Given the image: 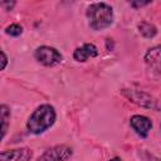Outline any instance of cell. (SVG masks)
I'll use <instances>...</instances> for the list:
<instances>
[{"label":"cell","mask_w":161,"mask_h":161,"mask_svg":"<svg viewBox=\"0 0 161 161\" xmlns=\"http://www.w3.org/2000/svg\"><path fill=\"white\" fill-rule=\"evenodd\" d=\"M57 118V113L53 106L50 104H40L28 118L26 130L33 135H40L49 130Z\"/></svg>","instance_id":"obj_1"},{"label":"cell","mask_w":161,"mask_h":161,"mask_svg":"<svg viewBox=\"0 0 161 161\" xmlns=\"http://www.w3.org/2000/svg\"><path fill=\"white\" fill-rule=\"evenodd\" d=\"M88 24L91 29L98 31L103 30L113 23V9L111 5L106 3H93L87 8L86 11Z\"/></svg>","instance_id":"obj_2"},{"label":"cell","mask_w":161,"mask_h":161,"mask_svg":"<svg viewBox=\"0 0 161 161\" xmlns=\"http://www.w3.org/2000/svg\"><path fill=\"white\" fill-rule=\"evenodd\" d=\"M34 57L39 63H42L45 67H54L59 64L63 59L62 54L55 48L49 47V45L38 47L34 52Z\"/></svg>","instance_id":"obj_3"},{"label":"cell","mask_w":161,"mask_h":161,"mask_svg":"<svg viewBox=\"0 0 161 161\" xmlns=\"http://www.w3.org/2000/svg\"><path fill=\"white\" fill-rule=\"evenodd\" d=\"M73 155V150L68 145H57L45 150L36 161H67Z\"/></svg>","instance_id":"obj_4"},{"label":"cell","mask_w":161,"mask_h":161,"mask_svg":"<svg viewBox=\"0 0 161 161\" xmlns=\"http://www.w3.org/2000/svg\"><path fill=\"white\" fill-rule=\"evenodd\" d=\"M122 93L131 102L136 103L137 106H141V107H145V108H148V109H157L158 108L157 107V101L152 96H150V94H147V93H145L142 91H132V89L128 91V89H123Z\"/></svg>","instance_id":"obj_5"},{"label":"cell","mask_w":161,"mask_h":161,"mask_svg":"<svg viewBox=\"0 0 161 161\" xmlns=\"http://www.w3.org/2000/svg\"><path fill=\"white\" fill-rule=\"evenodd\" d=\"M31 158L33 151L28 147L5 150L0 153V161H30Z\"/></svg>","instance_id":"obj_6"},{"label":"cell","mask_w":161,"mask_h":161,"mask_svg":"<svg viewBox=\"0 0 161 161\" xmlns=\"http://www.w3.org/2000/svg\"><path fill=\"white\" fill-rule=\"evenodd\" d=\"M143 60L148 67V69H151L157 74H161V45H155L147 49Z\"/></svg>","instance_id":"obj_7"},{"label":"cell","mask_w":161,"mask_h":161,"mask_svg":"<svg viewBox=\"0 0 161 161\" xmlns=\"http://www.w3.org/2000/svg\"><path fill=\"white\" fill-rule=\"evenodd\" d=\"M130 125L132 130L141 137H147L148 132L152 128V122L148 117L142 116V114H135L130 119Z\"/></svg>","instance_id":"obj_8"},{"label":"cell","mask_w":161,"mask_h":161,"mask_svg":"<svg viewBox=\"0 0 161 161\" xmlns=\"http://www.w3.org/2000/svg\"><path fill=\"white\" fill-rule=\"evenodd\" d=\"M97 55H98V49L92 43H87L80 48H77L73 53V58L77 62H87L88 58H94Z\"/></svg>","instance_id":"obj_9"},{"label":"cell","mask_w":161,"mask_h":161,"mask_svg":"<svg viewBox=\"0 0 161 161\" xmlns=\"http://www.w3.org/2000/svg\"><path fill=\"white\" fill-rule=\"evenodd\" d=\"M138 31L141 33L142 36H145L147 39H151V38H153L157 34L156 26L150 24V23H147V21H141L138 24Z\"/></svg>","instance_id":"obj_10"},{"label":"cell","mask_w":161,"mask_h":161,"mask_svg":"<svg viewBox=\"0 0 161 161\" xmlns=\"http://www.w3.org/2000/svg\"><path fill=\"white\" fill-rule=\"evenodd\" d=\"M0 114H1V137L4 138L6 131H8V125L10 121V108L6 104L0 106Z\"/></svg>","instance_id":"obj_11"},{"label":"cell","mask_w":161,"mask_h":161,"mask_svg":"<svg viewBox=\"0 0 161 161\" xmlns=\"http://www.w3.org/2000/svg\"><path fill=\"white\" fill-rule=\"evenodd\" d=\"M5 33L9 34L10 36H19L23 33V28L19 24H11L5 29Z\"/></svg>","instance_id":"obj_12"},{"label":"cell","mask_w":161,"mask_h":161,"mask_svg":"<svg viewBox=\"0 0 161 161\" xmlns=\"http://www.w3.org/2000/svg\"><path fill=\"white\" fill-rule=\"evenodd\" d=\"M151 1H131V6L132 8H141V6H146L148 5Z\"/></svg>","instance_id":"obj_13"},{"label":"cell","mask_w":161,"mask_h":161,"mask_svg":"<svg viewBox=\"0 0 161 161\" xmlns=\"http://www.w3.org/2000/svg\"><path fill=\"white\" fill-rule=\"evenodd\" d=\"M1 57H3V65H1V69L4 70L5 67H6V64H8V57H6V54H5L4 50H1Z\"/></svg>","instance_id":"obj_14"},{"label":"cell","mask_w":161,"mask_h":161,"mask_svg":"<svg viewBox=\"0 0 161 161\" xmlns=\"http://www.w3.org/2000/svg\"><path fill=\"white\" fill-rule=\"evenodd\" d=\"M0 5H1L3 8H5V6H6V10H11V9H13V6L15 5V3H14V1H11V3H5V1H3Z\"/></svg>","instance_id":"obj_15"},{"label":"cell","mask_w":161,"mask_h":161,"mask_svg":"<svg viewBox=\"0 0 161 161\" xmlns=\"http://www.w3.org/2000/svg\"><path fill=\"white\" fill-rule=\"evenodd\" d=\"M109 161H123L121 157H113V158H111Z\"/></svg>","instance_id":"obj_16"},{"label":"cell","mask_w":161,"mask_h":161,"mask_svg":"<svg viewBox=\"0 0 161 161\" xmlns=\"http://www.w3.org/2000/svg\"><path fill=\"white\" fill-rule=\"evenodd\" d=\"M151 161H161V158H157V157H153V156H151Z\"/></svg>","instance_id":"obj_17"}]
</instances>
